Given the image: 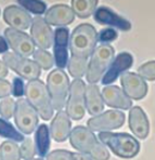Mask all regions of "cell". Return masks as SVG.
<instances>
[{
    "instance_id": "1",
    "label": "cell",
    "mask_w": 155,
    "mask_h": 160,
    "mask_svg": "<svg viewBox=\"0 0 155 160\" xmlns=\"http://www.w3.org/2000/svg\"><path fill=\"white\" fill-rule=\"evenodd\" d=\"M70 142L78 152L91 155L95 160H109L110 152L103 143H100L92 131L83 126H77L70 131Z\"/></svg>"
},
{
    "instance_id": "2",
    "label": "cell",
    "mask_w": 155,
    "mask_h": 160,
    "mask_svg": "<svg viewBox=\"0 0 155 160\" xmlns=\"http://www.w3.org/2000/svg\"><path fill=\"white\" fill-rule=\"evenodd\" d=\"M98 42L96 28L90 24H80L73 30L70 38V50L74 58H87L93 53Z\"/></svg>"
},
{
    "instance_id": "3",
    "label": "cell",
    "mask_w": 155,
    "mask_h": 160,
    "mask_svg": "<svg viewBox=\"0 0 155 160\" xmlns=\"http://www.w3.org/2000/svg\"><path fill=\"white\" fill-rule=\"evenodd\" d=\"M26 100L35 108L37 114L44 120H50L53 116V106L50 94L44 81L39 79L30 80L25 86Z\"/></svg>"
},
{
    "instance_id": "4",
    "label": "cell",
    "mask_w": 155,
    "mask_h": 160,
    "mask_svg": "<svg viewBox=\"0 0 155 160\" xmlns=\"http://www.w3.org/2000/svg\"><path fill=\"white\" fill-rule=\"evenodd\" d=\"M99 138L116 156L121 158H133L140 152V143L130 134L100 132Z\"/></svg>"
},
{
    "instance_id": "5",
    "label": "cell",
    "mask_w": 155,
    "mask_h": 160,
    "mask_svg": "<svg viewBox=\"0 0 155 160\" xmlns=\"http://www.w3.org/2000/svg\"><path fill=\"white\" fill-rule=\"evenodd\" d=\"M115 55V50L111 44L101 43L91 54V60L88 64L86 72L87 81L90 84H97L102 78L106 68L111 65Z\"/></svg>"
},
{
    "instance_id": "6",
    "label": "cell",
    "mask_w": 155,
    "mask_h": 160,
    "mask_svg": "<svg viewBox=\"0 0 155 160\" xmlns=\"http://www.w3.org/2000/svg\"><path fill=\"white\" fill-rule=\"evenodd\" d=\"M47 89L50 94L53 109L58 112L66 105V98L70 92V80L62 69H53L47 77Z\"/></svg>"
},
{
    "instance_id": "7",
    "label": "cell",
    "mask_w": 155,
    "mask_h": 160,
    "mask_svg": "<svg viewBox=\"0 0 155 160\" xmlns=\"http://www.w3.org/2000/svg\"><path fill=\"white\" fill-rule=\"evenodd\" d=\"M86 112V84L81 79H75L70 86V98L66 114L73 120H80Z\"/></svg>"
},
{
    "instance_id": "8",
    "label": "cell",
    "mask_w": 155,
    "mask_h": 160,
    "mask_svg": "<svg viewBox=\"0 0 155 160\" xmlns=\"http://www.w3.org/2000/svg\"><path fill=\"white\" fill-rule=\"evenodd\" d=\"M13 117L16 127L24 134L33 133L38 126V114L25 98H20L15 102V112Z\"/></svg>"
},
{
    "instance_id": "9",
    "label": "cell",
    "mask_w": 155,
    "mask_h": 160,
    "mask_svg": "<svg viewBox=\"0 0 155 160\" xmlns=\"http://www.w3.org/2000/svg\"><path fill=\"white\" fill-rule=\"evenodd\" d=\"M2 60L7 67H10L18 75L29 81L38 79L41 75V68L37 65L35 61H32L27 58L18 56L13 52H7L4 53Z\"/></svg>"
},
{
    "instance_id": "10",
    "label": "cell",
    "mask_w": 155,
    "mask_h": 160,
    "mask_svg": "<svg viewBox=\"0 0 155 160\" xmlns=\"http://www.w3.org/2000/svg\"><path fill=\"white\" fill-rule=\"evenodd\" d=\"M126 116L121 110H107L101 115L92 117L87 121V126L91 131L106 132L119 129L125 123Z\"/></svg>"
},
{
    "instance_id": "11",
    "label": "cell",
    "mask_w": 155,
    "mask_h": 160,
    "mask_svg": "<svg viewBox=\"0 0 155 160\" xmlns=\"http://www.w3.org/2000/svg\"><path fill=\"white\" fill-rule=\"evenodd\" d=\"M4 38L9 43L10 48L13 50V53L22 58H28L35 52L36 44L24 32L16 30L13 28L4 29Z\"/></svg>"
},
{
    "instance_id": "12",
    "label": "cell",
    "mask_w": 155,
    "mask_h": 160,
    "mask_svg": "<svg viewBox=\"0 0 155 160\" xmlns=\"http://www.w3.org/2000/svg\"><path fill=\"white\" fill-rule=\"evenodd\" d=\"M123 91L130 100H142L147 94V84L144 79L135 72H125L121 77Z\"/></svg>"
},
{
    "instance_id": "13",
    "label": "cell",
    "mask_w": 155,
    "mask_h": 160,
    "mask_svg": "<svg viewBox=\"0 0 155 160\" xmlns=\"http://www.w3.org/2000/svg\"><path fill=\"white\" fill-rule=\"evenodd\" d=\"M30 38L35 42L39 49L46 50L51 48L53 40V32L50 25L40 16L33 18L32 26H30Z\"/></svg>"
},
{
    "instance_id": "14",
    "label": "cell",
    "mask_w": 155,
    "mask_h": 160,
    "mask_svg": "<svg viewBox=\"0 0 155 160\" xmlns=\"http://www.w3.org/2000/svg\"><path fill=\"white\" fill-rule=\"evenodd\" d=\"M54 62L59 69H63L69 63V51L67 47L70 43V30L66 27H59L54 30Z\"/></svg>"
},
{
    "instance_id": "15",
    "label": "cell",
    "mask_w": 155,
    "mask_h": 160,
    "mask_svg": "<svg viewBox=\"0 0 155 160\" xmlns=\"http://www.w3.org/2000/svg\"><path fill=\"white\" fill-rule=\"evenodd\" d=\"M3 20L10 28L16 30H25L32 25L33 18L23 8L18 6H9L3 11Z\"/></svg>"
},
{
    "instance_id": "16",
    "label": "cell",
    "mask_w": 155,
    "mask_h": 160,
    "mask_svg": "<svg viewBox=\"0 0 155 160\" xmlns=\"http://www.w3.org/2000/svg\"><path fill=\"white\" fill-rule=\"evenodd\" d=\"M103 102L110 107L119 109H130L132 106V101L126 95V93L117 86H107L101 92Z\"/></svg>"
},
{
    "instance_id": "17",
    "label": "cell",
    "mask_w": 155,
    "mask_h": 160,
    "mask_svg": "<svg viewBox=\"0 0 155 160\" xmlns=\"http://www.w3.org/2000/svg\"><path fill=\"white\" fill-rule=\"evenodd\" d=\"M75 14L72 8L63 3L52 6L44 14V21L53 26H65L74 22Z\"/></svg>"
},
{
    "instance_id": "18",
    "label": "cell",
    "mask_w": 155,
    "mask_h": 160,
    "mask_svg": "<svg viewBox=\"0 0 155 160\" xmlns=\"http://www.w3.org/2000/svg\"><path fill=\"white\" fill-rule=\"evenodd\" d=\"M93 15H95V20L99 24L114 26L123 32H128L131 29V24L128 20L118 15L107 7H100L98 10L95 11Z\"/></svg>"
},
{
    "instance_id": "19",
    "label": "cell",
    "mask_w": 155,
    "mask_h": 160,
    "mask_svg": "<svg viewBox=\"0 0 155 160\" xmlns=\"http://www.w3.org/2000/svg\"><path fill=\"white\" fill-rule=\"evenodd\" d=\"M129 128L131 132L141 140L147 138L150 132V122L145 112L140 106L130 108L129 112Z\"/></svg>"
},
{
    "instance_id": "20",
    "label": "cell",
    "mask_w": 155,
    "mask_h": 160,
    "mask_svg": "<svg viewBox=\"0 0 155 160\" xmlns=\"http://www.w3.org/2000/svg\"><path fill=\"white\" fill-rule=\"evenodd\" d=\"M132 63H133V58L131 54L127 52L119 53L115 58V60L111 63L109 70L103 76L102 83L110 84L112 82H114L115 80L118 78V76L121 72H126L127 69H129V68L132 66Z\"/></svg>"
},
{
    "instance_id": "21",
    "label": "cell",
    "mask_w": 155,
    "mask_h": 160,
    "mask_svg": "<svg viewBox=\"0 0 155 160\" xmlns=\"http://www.w3.org/2000/svg\"><path fill=\"white\" fill-rule=\"evenodd\" d=\"M72 121L66 112L60 110L50 124V136L56 142H64L70 134Z\"/></svg>"
},
{
    "instance_id": "22",
    "label": "cell",
    "mask_w": 155,
    "mask_h": 160,
    "mask_svg": "<svg viewBox=\"0 0 155 160\" xmlns=\"http://www.w3.org/2000/svg\"><path fill=\"white\" fill-rule=\"evenodd\" d=\"M86 107L91 116H98L104 109V102L97 84L86 87Z\"/></svg>"
},
{
    "instance_id": "23",
    "label": "cell",
    "mask_w": 155,
    "mask_h": 160,
    "mask_svg": "<svg viewBox=\"0 0 155 160\" xmlns=\"http://www.w3.org/2000/svg\"><path fill=\"white\" fill-rule=\"evenodd\" d=\"M35 142H36V152L40 157L47 156L50 147V132L47 124H40L37 128L35 134Z\"/></svg>"
},
{
    "instance_id": "24",
    "label": "cell",
    "mask_w": 155,
    "mask_h": 160,
    "mask_svg": "<svg viewBox=\"0 0 155 160\" xmlns=\"http://www.w3.org/2000/svg\"><path fill=\"white\" fill-rule=\"evenodd\" d=\"M72 10L79 18H87L95 13L98 6L97 0H72Z\"/></svg>"
},
{
    "instance_id": "25",
    "label": "cell",
    "mask_w": 155,
    "mask_h": 160,
    "mask_svg": "<svg viewBox=\"0 0 155 160\" xmlns=\"http://www.w3.org/2000/svg\"><path fill=\"white\" fill-rule=\"evenodd\" d=\"M87 68H88L87 58L70 56L69 63H67V69H69V72L72 77H74L75 79H80L81 77L86 75Z\"/></svg>"
},
{
    "instance_id": "26",
    "label": "cell",
    "mask_w": 155,
    "mask_h": 160,
    "mask_svg": "<svg viewBox=\"0 0 155 160\" xmlns=\"http://www.w3.org/2000/svg\"><path fill=\"white\" fill-rule=\"evenodd\" d=\"M20 147L12 141H4L0 145V159L1 160H21Z\"/></svg>"
},
{
    "instance_id": "27",
    "label": "cell",
    "mask_w": 155,
    "mask_h": 160,
    "mask_svg": "<svg viewBox=\"0 0 155 160\" xmlns=\"http://www.w3.org/2000/svg\"><path fill=\"white\" fill-rule=\"evenodd\" d=\"M0 135L15 142H23L25 138L24 135L18 132L10 122L2 118H0Z\"/></svg>"
},
{
    "instance_id": "28",
    "label": "cell",
    "mask_w": 155,
    "mask_h": 160,
    "mask_svg": "<svg viewBox=\"0 0 155 160\" xmlns=\"http://www.w3.org/2000/svg\"><path fill=\"white\" fill-rule=\"evenodd\" d=\"M33 55H34L33 56V58H34V61L37 63V65H38L41 69L48 70L53 66L54 58H53L52 54L49 53L48 51L38 49V50L35 51Z\"/></svg>"
},
{
    "instance_id": "29",
    "label": "cell",
    "mask_w": 155,
    "mask_h": 160,
    "mask_svg": "<svg viewBox=\"0 0 155 160\" xmlns=\"http://www.w3.org/2000/svg\"><path fill=\"white\" fill-rule=\"evenodd\" d=\"M18 3L21 4L25 11H29L35 14H42L47 10V4L37 0H18Z\"/></svg>"
},
{
    "instance_id": "30",
    "label": "cell",
    "mask_w": 155,
    "mask_h": 160,
    "mask_svg": "<svg viewBox=\"0 0 155 160\" xmlns=\"http://www.w3.org/2000/svg\"><path fill=\"white\" fill-rule=\"evenodd\" d=\"M14 112H15V102L13 98L8 96V98H4L3 100H1V102H0V116L2 117V119L8 120L12 118L14 116Z\"/></svg>"
},
{
    "instance_id": "31",
    "label": "cell",
    "mask_w": 155,
    "mask_h": 160,
    "mask_svg": "<svg viewBox=\"0 0 155 160\" xmlns=\"http://www.w3.org/2000/svg\"><path fill=\"white\" fill-rule=\"evenodd\" d=\"M137 72L141 78L150 80V81L155 80V61H150L142 64L137 68Z\"/></svg>"
},
{
    "instance_id": "32",
    "label": "cell",
    "mask_w": 155,
    "mask_h": 160,
    "mask_svg": "<svg viewBox=\"0 0 155 160\" xmlns=\"http://www.w3.org/2000/svg\"><path fill=\"white\" fill-rule=\"evenodd\" d=\"M20 152H21V157L25 160L32 159L34 157V155L36 154V148L34 146V143L30 138H24L22 145L20 146Z\"/></svg>"
},
{
    "instance_id": "33",
    "label": "cell",
    "mask_w": 155,
    "mask_h": 160,
    "mask_svg": "<svg viewBox=\"0 0 155 160\" xmlns=\"http://www.w3.org/2000/svg\"><path fill=\"white\" fill-rule=\"evenodd\" d=\"M47 160H74V152L65 149H55L47 154Z\"/></svg>"
},
{
    "instance_id": "34",
    "label": "cell",
    "mask_w": 155,
    "mask_h": 160,
    "mask_svg": "<svg viewBox=\"0 0 155 160\" xmlns=\"http://www.w3.org/2000/svg\"><path fill=\"white\" fill-rule=\"evenodd\" d=\"M117 37H118V34H117L116 30H114L113 28H105V29H102L99 32L98 40L102 43H105V42L114 41V40L117 39Z\"/></svg>"
},
{
    "instance_id": "35",
    "label": "cell",
    "mask_w": 155,
    "mask_h": 160,
    "mask_svg": "<svg viewBox=\"0 0 155 160\" xmlns=\"http://www.w3.org/2000/svg\"><path fill=\"white\" fill-rule=\"evenodd\" d=\"M25 92V86L24 81L21 78H15L13 79V86H12V94L15 98H21Z\"/></svg>"
},
{
    "instance_id": "36",
    "label": "cell",
    "mask_w": 155,
    "mask_h": 160,
    "mask_svg": "<svg viewBox=\"0 0 155 160\" xmlns=\"http://www.w3.org/2000/svg\"><path fill=\"white\" fill-rule=\"evenodd\" d=\"M12 93V87L10 82L4 79H0V98H8Z\"/></svg>"
},
{
    "instance_id": "37",
    "label": "cell",
    "mask_w": 155,
    "mask_h": 160,
    "mask_svg": "<svg viewBox=\"0 0 155 160\" xmlns=\"http://www.w3.org/2000/svg\"><path fill=\"white\" fill-rule=\"evenodd\" d=\"M9 49V44L7 42L6 38L0 36V53H7Z\"/></svg>"
},
{
    "instance_id": "38",
    "label": "cell",
    "mask_w": 155,
    "mask_h": 160,
    "mask_svg": "<svg viewBox=\"0 0 155 160\" xmlns=\"http://www.w3.org/2000/svg\"><path fill=\"white\" fill-rule=\"evenodd\" d=\"M74 160H92L88 154L84 152H74Z\"/></svg>"
},
{
    "instance_id": "39",
    "label": "cell",
    "mask_w": 155,
    "mask_h": 160,
    "mask_svg": "<svg viewBox=\"0 0 155 160\" xmlns=\"http://www.w3.org/2000/svg\"><path fill=\"white\" fill-rule=\"evenodd\" d=\"M8 74H9V70H8L7 65L4 64L2 61H0V79L4 78Z\"/></svg>"
},
{
    "instance_id": "40",
    "label": "cell",
    "mask_w": 155,
    "mask_h": 160,
    "mask_svg": "<svg viewBox=\"0 0 155 160\" xmlns=\"http://www.w3.org/2000/svg\"><path fill=\"white\" fill-rule=\"evenodd\" d=\"M28 160H44V159H41V158H37V159H34V158H32V159H28Z\"/></svg>"
},
{
    "instance_id": "41",
    "label": "cell",
    "mask_w": 155,
    "mask_h": 160,
    "mask_svg": "<svg viewBox=\"0 0 155 160\" xmlns=\"http://www.w3.org/2000/svg\"><path fill=\"white\" fill-rule=\"evenodd\" d=\"M0 160H1V159H0Z\"/></svg>"
}]
</instances>
